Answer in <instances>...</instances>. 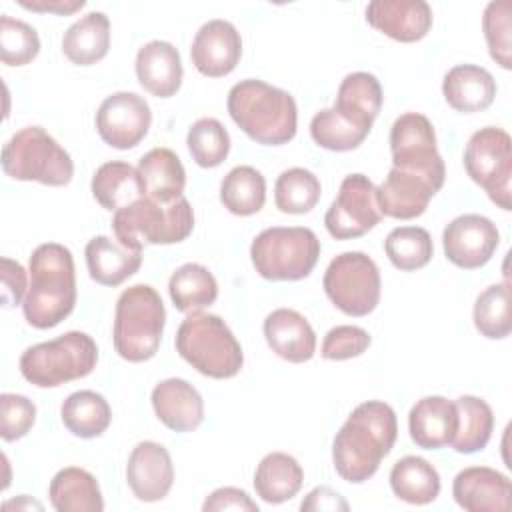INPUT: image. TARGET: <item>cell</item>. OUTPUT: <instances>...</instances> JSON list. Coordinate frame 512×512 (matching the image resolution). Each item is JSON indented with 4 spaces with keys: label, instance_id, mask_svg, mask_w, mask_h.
<instances>
[{
    "label": "cell",
    "instance_id": "6",
    "mask_svg": "<svg viewBox=\"0 0 512 512\" xmlns=\"http://www.w3.org/2000/svg\"><path fill=\"white\" fill-rule=\"evenodd\" d=\"M194 228V212L182 196L170 204L156 202L148 196L114 212V238L134 250L144 244H176L186 240Z\"/></svg>",
    "mask_w": 512,
    "mask_h": 512
},
{
    "label": "cell",
    "instance_id": "43",
    "mask_svg": "<svg viewBox=\"0 0 512 512\" xmlns=\"http://www.w3.org/2000/svg\"><path fill=\"white\" fill-rule=\"evenodd\" d=\"M40 52V38L34 26L8 14L0 16V58L6 66H26Z\"/></svg>",
    "mask_w": 512,
    "mask_h": 512
},
{
    "label": "cell",
    "instance_id": "41",
    "mask_svg": "<svg viewBox=\"0 0 512 512\" xmlns=\"http://www.w3.org/2000/svg\"><path fill=\"white\" fill-rule=\"evenodd\" d=\"M188 152L192 160L202 168L220 166L230 152V134L216 118H198L186 136Z\"/></svg>",
    "mask_w": 512,
    "mask_h": 512
},
{
    "label": "cell",
    "instance_id": "16",
    "mask_svg": "<svg viewBox=\"0 0 512 512\" xmlns=\"http://www.w3.org/2000/svg\"><path fill=\"white\" fill-rule=\"evenodd\" d=\"M444 186V178L392 166L386 180L376 188L382 216L412 220L426 212L432 196Z\"/></svg>",
    "mask_w": 512,
    "mask_h": 512
},
{
    "label": "cell",
    "instance_id": "46",
    "mask_svg": "<svg viewBox=\"0 0 512 512\" xmlns=\"http://www.w3.org/2000/svg\"><path fill=\"white\" fill-rule=\"evenodd\" d=\"M370 342L372 338L364 328L354 324H340L326 332L320 346V356L324 360H336V362L350 360L364 354Z\"/></svg>",
    "mask_w": 512,
    "mask_h": 512
},
{
    "label": "cell",
    "instance_id": "15",
    "mask_svg": "<svg viewBox=\"0 0 512 512\" xmlns=\"http://www.w3.org/2000/svg\"><path fill=\"white\" fill-rule=\"evenodd\" d=\"M500 244L496 224L480 214H462L450 220L442 232L446 258L464 270H476L490 262Z\"/></svg>",
    "mask_w": 512,
    "mask_h": 512
},
{
    "label": "cell",
    "instance_id": "21",
    "mask_svg": "<svg viewBox=\"0 0 512 512\" xmlns=\"http://www.w3.org/2000/svg\"><path fill=\"white\" fill-rule=\"evenodd\" d=\"M156 418L174 432H192L204 420V400L184 378H166L152 390Z\"/></svg>",
    "mask_w": 512,
    "mask_h": 512
},
{
    "label": "cell",
    "instance_id": "40",
    "mask_svg": "<svg viewBox=\"0 0 512 512\" xmlns=\"http://www.w3.org/2000/svg\"><path fill=\"white\" fill-rule=\"evenodd\" d=\"M476 330L488 340H502L512 330L510 316V288L508 284H492L484 288L472 310Z\"/></svg>",
    "mask_w": 512,
    "mask_h": 512
},
{
    "label": "cell",
    "instance_id": "20",
    "mask_svg": "<svg viewBox=\"0 0 512 512\" xmlns=\"http://www.w3.org/2000/svg\"><path fill=\"white\" fill-rule=\"evenodd\" d=\"M452 496L466 512H506L512 484L508 476L494 468L470 466L454 476Z\"/></svg>",
    "mask_w": 512,
    "mask_h": 512
},
{
    "label": "cell",
    "instance_id": "28",
    "mask_svg": "<svg viewBox=\"0 0 512 512\" xmlns=\"http://www.w3.org/2000/svg\"><path fill=\"white\" fill-rule=\"evenodd\" d=\"M144 194L156 202L170 204L184 196L186 170L170 148H152L138 162Z\"/></svg>",
    "mask_w": 512,
    "mask_h": 512
},
{
    "label": "cell",
    "instance_id": "47",
    "mask_svg": "<svg viewBox=\"0 0 512 512\" xmlns=\"http://www.w3.org/2000/svg\"><path fill=\"white\" fill-rule=\"evenodd\" d=\"M0 276H2V304L6 308L16 306L24 300L28 292V276L22 264L12 258L0 260Z\"/></svg>",
    "mask_w": 512,
    "mask_h": 512
},
{
    "label": "cell",
    "instance_id": "48",
    "mask_svg": "<svg viewBox=\"0 0 512 512\" xmlns=\"http://www.w3.org/2000/svg\"><path fill=\"white\" fill-rule=\"evenodd\" d=\"M204 512H220V510H238V512H258V504L248 496V492L224 486L214 490L202 504Z\"/></svg>",
    "mask_w": 512,
    "mask_h": 512
},
{
    "label": "cell",
    "instance_id": "32",
    "mask_svg": "<svg viewBox=\"0 0 512 512\" xmlns=\"http://www.w3.org/2000/svg\"><path fill=\"white\" fill-rule=\"evenodd\" d=\"M110 50V20L104 12H88L62 36V52L76 66H92Z\"/></svg>",
    "mask_w": 512,
    "mask_h": 512
},
{
    "label": "cell",
    "instance_id": "14",
    "mask_svg": "<svg viewBox=\"0 0 512 512\" xmlns=\"http://www.w3.org/2000/svg\"><path fill=\"white\" fill-rule=\"evenodd\" d=\"M150 124L152 110L136 92H114L102 100L96 112L100 138L116 150L138 146L146 138Z\"/></svg>",
    "mask_w": 512,
    "mask_h": 512
},
{
    "label": "cell",
    "instance_id": "18",
    "mask_svg": "<svg viewBox=\"0 0 512 512\" xmlns=\"http://www.w3.org/2000/svg\"><path fill=\"white\" fill-rule=\"evenodd\" d=\"M126 482L132 494L142 502H158L168 496L174 484L170 452L152 440L138 442L128 456Z\"/></svg>",
    "mask_w": 512,
    "mask_h": 512
},
{
    "label": "cell",
    "instance_id": "45",
    "mask_svg": "<svg viewBox=\"0 0 512 512\" xmlns=\"http://www.w3.org/2000/svg\"><path fill=\"white\" fill-rule=\"evenodd\" d=\"M36 422V406L30 398L14 392L0 396V436L6 442L24 438Z\"/></svg>",
    "mask_w": 512,
    "mask_h": 512
},
{
    "label": "cell",
    "instance_id": "29",
    "mask_svg": "<svg viewBox=\"0 0 512 512\" xmlns=\"http://www.w3.org/2000/svg\"><path fill=\"white\" fill-rule=\"evenodd\" d=\"M50 504L58 512H102L104 498L98 480L84 468L68 466L54 474L48 486Z\"/></svg>",
    "mask_w": 512,
    "mask_h": 512
},
{
    "label": "cell",
    "instance_id": "23",
    "mask_svg": "<svg viewBox=\"0 0 512 512\" xmlns=\"http://www.w3.org/2000/svg\"><path fill=\"white\" fill-rule=\"evenodd\" d=\"M264 338L270 350L286 362H308L316 352V334L310 322L292 308H276L264 318Z\"/></svg>",
    "mask_w": 512,
    "mask_h": 512
},
{
    "label": "cell",
    "instance_id": "39",
    "mask_svg": "<svg viewBox=\"0 0 512 512\" xmlns=\"http://www.w3.org/2000/svg\"><path fill=\"white\" fill-rule=\"evenodd\" d=\"M384 252L394 268L412 272L424 268L434 254L428 230L420 226H398L384 240Z\"/></svg>",
    "mask_w": 512,
    "mask_h": 512
},
{
    "label": "cell",
    "instance_id": "4",
    "mask_svg": "<svg viewBox=\"0 0 512 512\" xmlns=\"http://www.w3.org/2000/svg\"><path fill=\"white\" fill-rule=\"evenodd\" d=\"M174 344L176 352L208 378H232L244 364L240 342L216 314L190 312L178 326Z\"/></svg>",
    "mask_w": 512,
    "mask_h": 512
},
{
    "label": "cell",
    "instance_id": "22",
    "mask_svg": "<svg viewBox=\"0 0 512 512\" xmlns=\"http://www.w3.org/2000/svg\"><path fill=\"white\" fill-rule=\"evenodd\" d=\"M140 86L156 98H170L182 86V58L174 44L166 40L146 42L134 62Z\"/></svg>",
    "mask_w": 512,
    "mask_h": 512
},
{
    "label": "cell",
    "instance_id": "44",
    "mask_svg": "<svg viewBox=\"0 0 512 512\" xmlns=\"http://www.w3.org/2000/svg\"><path fill=\"white\" fill-rule=\"evenodd\" d=\"M512 4L508 0L490 2L482 14V30L488 44V52L496 64L504 70L512 68Z\"/></svg>",
    "mask_w": 512,
    "mask_h": 512
},
{
    "label": "cell",
    "instance_id": "25",
    "mask_svg": "<svg viewBox=\"0 0 512 512\" xmlns=\"http://www.w3.org/2000/svg\"><path fill=\"white\" fill-rule=\"evenodd\" d=\"M442 94L448 106L456 112H482L496 98V80L482 66L458 64L446 72Z\"/></svg>",
    "mask_w": 512,
    "mask_h": 512
},
{
    "label": "cell",
    "instance_id": "1",
    "mask_svg": "<svg viewBox=\"0 0 512 512\" xmlns=\"http://www.w3.org/2000/svg\"><path fill=\"white\" fill-rule=\"evenodd\" d=\"M396 436L398 420L390 404L382 400H366L358 404L332 442L336 474L350 484L366 482L390 454Z\"/></svg>",
    "mask_w": 512,
    "mask_h": 512
},
{
    "label": "cell",
    "instance_id": "37",
    "mask_svg": "<svg viewBox=\"0 0 512 512\" xmlns=\"http://www.w3.org/2000/svg\"><path fill=\"white\" fill-rule=\"evenodd\" d=\"M220 202L236 216H252L266 202V180L254 166H234L220 184Z\"/></svg>",
    "mask_w": 512,
    "mask_h": 512
},
{
    "label": "cell",
    "instance_id": "2",
    "mask_svg": "<svg viewBox=\"0 0 512 512\" xmlns=\"http://www.w3.org/2000/svg\"><path fill=\"white\" fill-rule=\"evenodd\" d=\"M28 276V292L22 300L26 322L38 330L58 326L76 306L72 252L58 242L36 246L28 262Z\"/></svg>",
    "mask_w": 512,
    "mask_h": 512
},
{
    "label": "cell",
    "instance_id": "38",
    "mask_svg": "<svg viewBox=\"0 0 512 512\" xmlns=\"http://www.w3.org/2000/svg\"><path fill=\"white\" fill-rule=\"evenodd\" d=\"M322 194L320 180L314 172L294 166L276 178L274 204L284 214H306L310 212Z\"/></svg>",
    "mask_w": 512,
    "mask_h": 512
},
{
    "label": "cell",
    "instance_id": "27",
    "mask_svg": "<svg viewBox=\"0 0 512 512\" xmlns=\"http://www.w3.org/2000/svg\"><path fill=\"white\" fill-rule=\"evenodd\" d=\"M382 86L370 72H352L338 86L334 110L362 130H372L382 108Z\"/></svg>",
    "mask_w": 512,
    "mask_h": 512
},
{
    "label": "cell",
    "instance_id": "36",
    "mask_svg": "<svg viewBox=\"0 0 512 512\" xmlns=\"http://www.w3.org/2000/svg\"><path fill=\"white\" fill-rule=\"evenodd\" d=\"M458 430L452 448L458 454H474L486 448L494 430V412L490 404L478 396L464 394L456 398Z\"/></svg>",
    "mask_w": 512,
    "mask_h": 512
},
{
    "label": "cell",
    "instance_id": "7",
    "mask_svg": "<svg viewBox=\"0 0 512 512\" xmlns=\"http://www.w3.org/2000/svg\"><path fill=\"white\" fill-rule=\"evenodd\" d=\"M98 362V346L92 336L80 330L34 344L20 356L18 368L24 380L38 388H56L88 376Z\"/></svg>",
    "mask_w": 512,
    "mask_h": 512
},
{
    "label": "cell",
    "instance_id": "42",
    "mask_svg": "<svg viewBox=\"0 0 512 512\" xmlns=\"http://www.w3.org/2000/svg\"><path fill=\"white\" fill-rule=\"evenodd\" d=\"M370 132L354 126L346 118H342L334 106L332 108H322L316 112L310 120V136L312 140L332 152H348L358 148Z\"/></svg>",
    "mask_w": 512,
    "mask_h": 512
},
{
    "label": "cell",
    "instance_id": "19",
    "mask_svg": "<svg viewBox=\"0 0 512 512\" xmlns=\"http://www.w3.org/2000/svg\"><path fill=\"white\" fill-rule=\"evenodd\" d=\"M372 28L396 42H418L432 28V8L424 0H372L366 6Z\"/></svg>",
    "mask_w": 512,
    "mask_h": 512
},
{
    "label": "cell",
    "instance_id": "3",
    "mask_svg": "<svg viewBox=\"0 0 512 512\" xmlns=\"http://www.w3.org/2000/svg\"><path fill=\"white\" fill-rule=\"evenodd\" d=\"M228 114L256 144L282 146L296 136L298 108L290 92L264 80L246 78L228 92Z\"/></svg>",
    "mask_w": 512,
    "mask_h": 512
},
{
    "label": "cell",
    "instance_id": "30",
    "mask_svg": "<svg viewBox=\"0 0 512 512\" xmlns=\"http://www.w3.org/2000/svg\"><path fill=\"white\" fill-rule=\"evenodd\" d=\"M254 490L268 504H282L292 500L302 484L304 470L298 460L286 452L266 454L254 472Z\"/></svg>",
    "mask_w": 512,
    "mask_h": 512
},
{
    "label": "cell",
    "instance_id": "11",
    "mask_svg": "<svg viewBox=\"0 0 512 512\" xmlns=\"http://www.w3.org/2000/svg\"><path fill=\"white\" fill-rule=\"evenodd\" d=\"M330 302L346 316H366L380 302V270L364 252H342L328 264L322 280Z\"/></svg>",
    "mask_w": 512,
    "mask_h": 512
},
{
    "label": "cell",
    "instance_id": "8",
    "mask_svg": "<svg viewBox=\"0 0 512 512\" xmlns=\"http://www.w3.org/2000/svg\"><path fill=\"white\" fill-rule=\"evenodd\" d=\"M320 258V240L304 226H272L262 230L250 244L254 270L272 282L306 278Z\"/></svg>",
    "mask_w": 512,
    "mask_h": 512
},
{
    "label": "cell",
    "instance_id": "49",
    "mask_svg": "<svg viewBox=\"0 0 512 512\" xmlns=\"http://www.w3.org/2000/svg\"><path fill=\"white\" fill-rule=\"evenodd\" d=\"M300 510H314V512H322V510H348V502L338 494L334 492L332 488L328 486H318L314 488L312 492H308V496L302 500L300 504Z\"/></svg>",
    "mask_w": 512,
    "mask_h": 512
},
{
    "label": "cell",
    "instance_id": "17",
    "mask_svg": "<svg viewBox=\"0 0 512 512\" xmlns=\"http://www.w3.org/2000/svg\"><path fill=\"white\" fill-rule=\"evenodd\" d=\"M242 38L228 20L214 18L202 24L192 40L190 58L194 68L208 78L228 76L240 62Z\"/></svg>",
    "mask_w": 512,
    "mask_h": 512
},
{
    "label": "cell",
    "instance_id": "33",
    "mask_svg": "<svg viewBox=\"0 0 512 512\" xmlns=\"http://www.w3.org/2000/svg\"><path fill=\"white\" fill-rule=\"evenodd\" d=\"M390 488L396 498L408 504L424 506L440 494L438 470L420 456H404L390 470Z\"/></svg>",
    "mask_w": 512,
    "mask_h": 512
},
{
    "label": "cell",
    "instance_id": "10",
    "mask_svg": "<svg viewBox=\"0 0 512 512\" xmlns=\"http://www.w3.org/2000/svg\"><path fill=\"white\" fill-rule=\"evenodd\" d=\"M464 168L498 208L512 210V138L506 130H476L464 148Z\"/></svg>",
    "mask_w": 512,
    "mask_h": 512
},
{
    "label": "cell",
    "instance_id": "34",
    "mask_svg": "<svg viewBox=\"0 0 512 512\" xmlns=\"http://www.w3.org/2000/svg\"><path fill=\"white\" fill-rule=\"evenodd\" d=\"M168 292L172 304L180 312H202L218 298V282L214 274L196 262L182 264L168 280Z\"/></svg>",
    "mask_w": 512,
    "mask_h": 512
},
{
    "label": "cell",
    "instance_id": "13",
    "mask_svg": "<svg viewBox=\"0 0 512 512\" xmlns=\"http://www.w3.org/2000/svg\"><path fill=\"white\" fill-rule=\"evenodd\" d=\"M392 166L446 178L444 160L436 148L432 122L418 112L398 116L390 128Z\"/></svg>",
    "mask_w": 512,
    "mask_h": 512
},
{
    "label": "cell",
    "instance_id": "35",
    "mask_svg": "<svg viewBox=\"0 0 512 512\" xmlns=\"http://www.w3.org/2000/svg\"><path fill=\"white\" fill-rule=\"evenodd\" d=\"M60 418L68 432L90 440L106 432L112 422V410L102 394L94 390H78L62 402Z\"/></svg>",
    "mask_w": 512,
    "mask_h": 512
},
{
    "label": "cell",
    "instance_id": "26",
    "mask_svg": "<svg viewBox=\"0 0 512 512\" xmlns=\"http://www.w3.org/2000/svg\"><path fill=\"white\" fill-rule=\"evenodd\" d=\"M88 274L96 284L120 286L134 276L142 264V250L126 248L116 238L94 236L84 248Z\"/></svg>",
    "mask_w": 512,
    "mask_h": 512
},
{
    "label": "cell",
    "instance_id": "51",
    "mask_svg": "<svg viewBox=\"0 0 512 512\" xmlns=\"http://www.w3.org/2000/svg\"><path fill=\"white\" fill-rule=\"evenodd\" d=\"M2 508H4V510H10V508H16V510H20V508H36V510H42V504H40V502L30 500L26 494H22V496H20V498H16V500H8V502H4V504H2Z\"/></svg>",
    "mask_w": 512,
    "mask_h": 512
},
{
    "label": "cell",
    "instance_id": "50",
    "mask_svg": "<svg viewBox=\"0 0 512 512\" xmlns=\"http://www.w3.org/2000/svg\"><path fill=\"white\" fill-rule=\"evenodd\" d=\"M18 4L32 12H54L60 16H68L86 6L84 0H18Z\"/></svg>",
    "mask_w": 512,
    "mask_h": 512
},
{
    "label": "cell",
    "instance_id": "9",
    "mask_svg": "<svg viewBox=\"0 0 512 512\" xmlns=\"http://www.w3.org/2000/svg\"><path fill=\"white\" fill-rule=\"evenodd\" d=\"M2 170L12 180L66 186L74 176V162L42 126H26L4 144Z\"/></svg>",
    "mask_w": 512,
    "mask_h": 512
},
{
    "label": "cell",
    "instance_id": "12",
    "mask_svg": "<svg viewBox=\"0 0 512 512\" xmlns=\"http://www.w3.org/2000/svg\"><path fill=\"white\" fill-rule=\"evenodd\" d=\"M382 220L376 202V186L364 174H348L338 196L324 214V226L336 240H354L370 232Z\"/></svg>",
    "mask_w": 512,
    "mask_h": 512
},
{
    "label": "cell",
    "instance_id": "5",
    "mask_svg": "<svg viewBox=\"0 0 512 512\" xmlns=\"http://www.w3.org/2000/svg\"><path fill=\"white\" fill-rule=\"evenodd\" d=\"M166 310L160 294L148 284L126 288L114 310L112 342L120 358L128 362L150 360L162 342Z\"/></svg>",
    "mask_w": 512,
    "mask_h": 512
},
{
    "label": "cell",
    "instance_id": "24",
    "mask_svg": "<svg viewBox=\"0 0 512 512\" xmlns=\"http://www.w3.org/2000/svg\"><path fill=\"white\" fill-rule=\"evenodd\" d=\"M458 430L456 402L444 396L420 398L408 414L412 442L424 450H440L452 444Z\"/></svg>",
    "mask_w": 512,
    "mask_h": 512
},
{
    "label": "cell",
    "instance_id": "31",
    "mask_svg": "<svg viewBox=\"0 0 512 512\" xmlns=\"http://www.w3.org/2000/svg\"><path fill=\"white\" fill-rule=\"evenodd\" d=\"M90 188L96 202L114 212L146 196L138 168L122 160H110L98 166Z\"/></svg>",
    "mask_w": 512,
    "mask_h": 512
}]
</instances>
